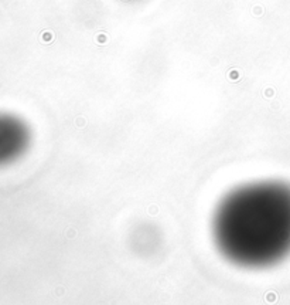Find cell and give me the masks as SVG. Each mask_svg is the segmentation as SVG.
<instances>
[{
  "mask_svg": "<svg viewBox=\"0 0 290 305\" xmlns=\"http://www.w3.org/2000/svg\"><path fill=\"white\" fill-rule=\"evenodd\" d=\"M214 247L241 268H265L290 254V186L255 180L227 192L211 219Z\"/></svg>",
  "mask_w": 290,
  "mask_h": 305,
  "instance_id": "6da1fadb",
  "label": "cell"
},
{
  "mask_svg": "<svg viewBox=\"0 0 290 305\" xmlns=\"http://www.w3.org/2000/svg\"><path fill=\"white\" fill-rule=\"evenodd\" d=\"M30 142L31 131L20 117L0 112V168L20 159Z\"/></svg>",
  "mask_w": 290,
  "mask_h": 305,
  "instance_id": "7a4b0ae2",
  "label": "cell"
}]
</instances>
